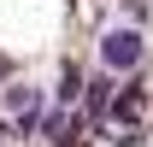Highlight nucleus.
Here are the masks:
<instances>
[{
  "label": "nucleus",
  "mask_w": 153,
  "mask_h": 147,
  "mask_svg": "<svg viewBox=\"0 0 153 147\" xmlns=\"http://www.w3.org/2000/svg\"><path fill=\"white\" fill-rule=\"evenodd\" d=\"M100 59H106V71H135L141 65V36L135 30H106L100 36Z\"/></svg>",
  "instance_id": "obj_1"
},
{
  "label": "nucleus",
  "mask_w": 153,
  "mask_h": 147,
  "mask_svg": "<svg viewBox=\"0 0 153 147\" xmlns=\"http://www.w3.org/2000/svg\"><path fill=\"white\" fill-rule=\"evenodd\" d=\"M76 94H82V71H76V65H71V71L59 76V106H71Z\"/></svg>",
  "instance_id": "obj_2"
}]
</instances>
